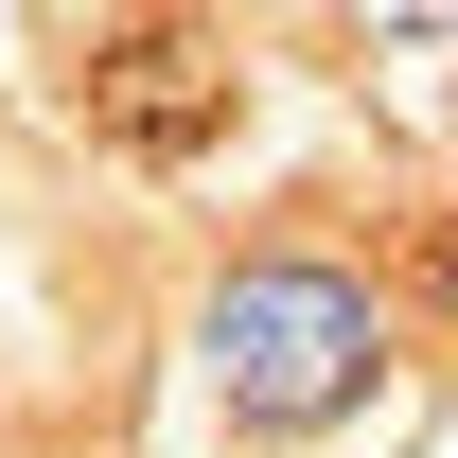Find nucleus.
<instances>
[{"instance_id":"1","label":"nucleus","mask_w":458,"mask_h":458,"mask_svg":"<svg viewBox=\"0 0 458 458\" xmlns=\"http://www.w3.org/2000/svg\"><path fill=\"white\" fill-rule=\"evenodd\" d=\"M370 370H388V335H370V300H352L335 265H247V283L212 300V388H229V423H265V441L352 423Z\"/></svg>"},{"instance_id":"2","label":"nucleus","mask_w":458,"mask_h":458,"mask_svg":"<svg viewBox=\"0 0 458 458\" xmlns=\"http://www.w3.org/2000/svg\"><path fill=\"white\" fill-rule=\"evenodd\" d=\"M89 123L141 141V159H194V141L229 123V54L176 36V18H123V36H89Z\"/></svg>"}]
</instances>
